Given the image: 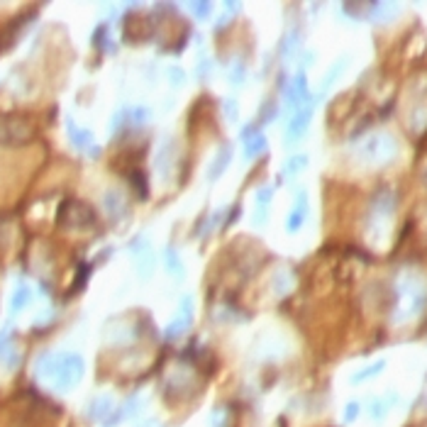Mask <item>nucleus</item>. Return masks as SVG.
Instances as JSON below:
<instances>
[{"instance_id":"obj_1","label":"nucleus","mask_w":427,"mask_h":427,"mask_svg":"<svg viewBox=\"0 0 427 427\" xmlns=\"http://www.w3.org/2000/svg\"><path fill=\"white\" fill-rule=\"evenodd\" d=\"M86 364L84 359L73 352H51V354H42L34 366V376L42 383H47L51 391L66 393L84 378Z\"/></svg>"},{"instance_id":"obj_2","label":"nucleus","mask_w":427,"mask_h":427,"mask_svg":"<svg viewBox=\"0 0 427 427\" xmlns=\"http://www.w3.org/2000/svg\"><path fill=\"white\" fill-rule=\"evenodd\" d=\"M427 303V283L417 273H403L395 283V305H393V320L408 322L422 313Z\"/></svg>"},{"instance_id":"obj_3","label":"nucleus","mask_w":427,"mask_h":427,"mask_svg":"<svg viewBox=\"0 0 427 427\" xmlns=\"http://www.w3.org/2000/svg\"><path fill=\"white\" fill-rule=\"evenodd\" d=\"M395 139L391 134L381 132V134H374L359 147V159L366 161V164H371V167H381V164H389L391 159L395 156Z\"/></svg>"},{"instance_id":"obj_4","label":"nucleus","mask_w":427,"mask_h":427,"mask_svg":"<svg viewBox=\"0 0 427 427\" xmlns=\"http://www.w3.org/2000/svg\"><path fill=\"white\" fill-rule=\"evenodd\" d=\"M34 134V125L25 115H0V145L15 147L29 142Z\"/></svg>"},{"instance_id":"obj_5","label":"nucleus","mask_w":427,"mask_h":427,"mask_svg":"<svg viewBox=\"0 0 427 427\" xmlns=\"http://www.w3.org/2000/svg\"><path fill=\"white\" fill-rule=\"evenodd\" d=\"M56 222L64 230H88L95 225V212L81 200H64Z\"/></svg>"},{"instance_id":"obj_6","label":"nucleus","mask_w":427,"mask_h":427,"mask_svg":"<svg viewBox=\"0 0 427 427\" xmlns=\"http://www.w3.org/2000/svg\"><path fill=\"white\" fill-rule=\"evenodd\" d=\"M308 81H305L303 73L291 78V84L286 86V106L291 110H300L303 106H308Z\"/></svg>"},{"instance_id":"obj_7","label":"nucleus","mask_w":427,"mask_h":427,"mask_svg":"<svg viewBox=\"0 0 427 427\" xmlns=\"http://www.w3.org/2000/svg\"><path fill=\"white\" fill-rule=\"evenodd\" d=\"M308 212H310V203H308V193L305 191H298L293 200V208H291L289 217H286V230L289 232H298L303 228V222L308 220Z\"/></svg>"},{"instance_id":"obj_8","label":"nucleus","mask_w":427,"mask_h":427,"mask_svg":"<svg viewBox=\"0 0 427 427\" xmlns=\"http://www.w3.org/2000/svg\"><path fill=\"white\" fill-rule=\"evenodd\" d=\"M191 322H193V300L183 298L181 310H178V315L173 317V322L167 328V339H178L191 328Z\"/></svg>"},{"instance_id":"obj_9","label":"nucleus","mask_w":427,"mask_h":427,"mask_svg":"<svg viewBox=\"0 0 427 427\" xmlns=\"http://www.w3.org/2000/svg\"><path fill=\"white\" fill-rule=\"evenodd\" d=\"M313 110H315L313 103H308V106H303L300 110L293 112V117H291V122H289V137H286L289 145H293V139L303 137V132L308 130V125H310V120H313Z\"/></svg>"},{"instance_id":"obj_10","label":"nucleus","mask_w":427,"mask_h":427,"mask_svg":"<svg viewBox=\"0 0 427 427\" xmlns=\"http://www.w3.org/2000/svg\"><path fill=\"white\" fill-rule=\"evenodd\" d=\"M242 142H244V156H247V159H254V156L267 151V137L256 127H244Z\"/></svg>"},{"instance_id":"obj_11","label":"nucleus","mask_w":427,"mask_h":427,"mask_svg":"<svg viewBox=\"0 0 427 427\" xmlns=\"http://www.w3.org/2000/svg\"><path fill=\"white\" fill-rule=\"evenodd\" d=\"M112 413H115V408H112L110 395H98L95 400H90V405H88V417H90V420L108 422Z\"/></svg>"},{"instance_id":"obj_12","label":"nucleus","mask_w":427,"mask_h":427,"mask_svg":"<svg viewBox=\"0 0 427 427\" xmlns=\"http://www.w3.org/2000/svg\"><path fill=\"white\" fill-rule=\"evenodd\" d=\"M106 210L110 212V217H115V220H120V217H125V212H127V203H125V198H122L117 191H108L106 195Z\"/></svg>"},{"instance_id":"obj_13","label":"nucleus","mask_w":427,"mask_h":427,"mask_svg":"<svg viewBox=\"0 0 427 427\" xmlns=\"http://www.w3.org/2000/svg\"><path fill=\"white\" fill-rule=\"evenodd\" d=\"M69 132H71V142L78 147V149H90L93 151V156H98V149H93V137H90L88 130H78L76 125H73L71 120H69Z\"/></svg>"},{"instance_id":"obj_14","label":"nucleus","mask_w":427,"mask_h":427,"mask_svg":"<svg viewBox=\"0 0 427 427\" xmlns=\"http://www.w3.org/2000/svg\"><path fill=\"white\" fill-rule=\"evenodd\" d=\"M230 159H232V149H230V147H222V151L215 156V161H212L210 169H208V178H210V181L220 178V176H222V171L228 169Z\"/></svg>"},{"instance_id":"obj_15","label":"nucleus","mask_w":427,"mask_h":427,"mask_svg":"<svg viewBox=\"0 0 427 427\" xmlns=\"http://www.w3.org/2000/svg\"><path fill=\"white\" fill-rule=\"evenodd\" d=\"M269 203H271V188H261L259 193H256V208H259V217H256L254 222H264L267 220V208Z\"/></svg>"},{"instance_id":"obj_16","label":"nucleus","mask_w":427,"mask_h":427,"mask_svg":"<svg viewBox=\"0 0 427 427\" xmlns=\"http://www.w3.org/2000/svg\"><path fill=\"white\" fill-rule=\"evenodd\" d=\"M29 298H32V293H29L27 286H20V289L15 291V295H12V313H20L25 308V305L29 303Z\"/></svg>"},{"instance_id":"obj_17","label":"nucleus","mask_w":427,"mask_h":427,"mask_svg":"<svg viewBox=\"0 0 427 427\" xmlns=\"http://www.w3.org/2000/svg\"><path fill=\"white\" fill-rule=\"evenodd\" d=\"M188 8L198 20H208L212 10V3H188Z\"/></svg>"},{"instance_id":"obj_18","label":"nucleus","mask_w":427,"mask_h":427,"mask_svg":"<svg viewBox=\"0 0 427 427\" xmlns=\"http://www.w3.org/2000/svg\"><path fill=\"white\" fill-rule=\"evenodd\" d=\"M303 167H305V156H293V159H289L286 169H283V176H286V178L295 176V173H298Z\"/></svg>"},{"instance_id":"obj_19","label":"nucleus","mask_w":427,"mask_h":427,"mask_svg":"<svg viewBox=\"0 0 427 427\" xmlns=\"http://www.w3.org/2000/svg\"><path fill=\"white\" fill-rule=\"evenodd\" d=\"M167 264H169V271H171L173 276H183L181 259H176V254H173V249H169V252H167Z\"/></svg>"},{"instance_id":"obj_20","label":"nucleus","mask_w":427,"mask_h":427,"mask_svg":"<svg viewBox=\"0 0 427 427\" xmlns=\"http://www.w3.org/2000/svg\"><path fill=\"white\" fill-rule=\"evenodd\" d=\"M383 369V361H378V364H374V366H369V371H361V374H356L354 376V381H364V378H369V376H376L378 371Z\"/></svg>"},{"instance_id":"obj_21","label":"nucleus","mask_w":427,"mask_h":427,"mask_svg":"<svg viewBox=\"0 0 427 427\" xmlns=\"http://www.w3.org/2000/svg\"><path fill=\"white\" fill-rule=\"evenodd\" d=\"M356 415H359V403H350L347 405V413H344V420L352 422L356 420Z\"/></svg>"},{"instance_id":"obj_22","label":"nucleus","mask_w":427,"mask_h":427,"mask_svg":"<svg viewBox=\"0 0 427 427\" xmlns=\"http://www.w3.org/2000/svg\"><path fill=\"white\" fill-rule=\"evenodd\" d=\"M137 427H164V425H161L159 420H147V422H142V425H137Z\"/></svg>"}]
</instances>
